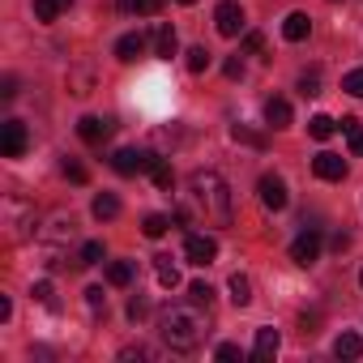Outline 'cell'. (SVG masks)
<instances>
[{
    "mask_svg": "<svg viewBox=\"0 0 363 363\" xmlns=\"http://www.w3.org/2000/svg\"><path fill=\"white\" fill-rule=\"evenodd\" d=\"M231 189L218 171H193L189 175V206L179 210L175 218L189 223V218H201L206 227H231Z\"/></svg>",
    "mask_w": 363,
    "mask_h": 363,
    "instance_id": "6da1fadb",
    "label": "cell"
},
{
    "mask_svg": "<svg viewBox=\"0 0 363 363\" xmlns=\"http://www.w3.org/2000/svg\"><path fill=\"white\" fill-rule=\"evenodd\" d=\"M158 333L171 350H197L210 333V312H201V303H171L158 320Z\"/></svg>",
    "mask_w": 363,
    "mask_h": 363,
    "instance_id": "7a4b0ae2",
    "label": "cell"
},
{
    "mask_svg": "<svg viewBox=\"0 0 363 363\" xmlns=\"http://www.w3.org/2000/svg\"><path fill=\"white\" fill-rule=\"evenodd\" d=\"M162 158L154 154V150H116L111 154V167H116V175H141V171H154Z\"/></svg>",
    "mask_w": 363,
    "mask_h": 363,
    "instance_id": "3957f363",
    "label": "cell"
},
{
    "mask_svg": "<svg viewBox=\"0 0 363 363\" xmlns=\"http://www.w3.org/2000/svg\"><path fill=\"white\" fill-rule=\"evenodd\" d=\"M26 124L22 120H5V124H0V154H5V158H22L26 154Z\"/></svg>",
    "mask_w": 363,
    "mask_h": 363,
    "instance_id": "277c9868",
    "label": "cell"
},
{
    "mask_svg": "<svg viewBox=\"0 0 363 363\" xmlns=\"http://www.w3.org/2000/svg\"><path fill=\"white\" fill-rule=\"evenodd\" d=\"M111 128H116V120H111V116H82V120H77V137H82L86 145L107 141V137H111Z\"/></svg>",
    "mask_w": 363,
    "mask_h": 363,
    "instance_id": "5b68a950",
    "label": "cell"
},
{
    "mask_svg": "<svg viewBox=\"0 0 363 363\" xmlns=\"http://www.w3.org/2000/svg\"><path fill=\"white\" fill-rule=\"evenodd\" d=\"M184 257L193 261V265H214V257H218V240L214 235H189L184 240Z\"/></svg>",
    "mask_w": 363,
    "mask_h": 363,
    "instance_id": "8992f818",
    "label": "cell"
},
{
    "mask_svg": "<svg viewBox=\"0 0 363 363\" xmlns=\"http://www.w3.org/2000/svg\"><path fill=\"white\" fill-rule=\"evenodd\" d=\"M214 26H218V35L235 39V35L244 30V9L235 5V0H223V5L214 9Z\"/></svg>",
    "mask_w": 363,
    "mask_h": 363,
    "instance_id": "52a82bcc",
    "label": "cell"
},
{
    "mask_svg": "<svg viewBox=\"0 0 363 363\" xmlns=\"http://www.w3.org/2000/svg\"><path fill=\"white\" fill-rule=\"evenodd\" d=\"M320 257V231H303L295 244H291V261L295 265H312Z\"/></svg>",
    "mask_w": 363,
    "mask_h": 363,
    "instance_id": "ba28073f",
    "label": "cell"
},
{
    "mask_svg": "<svg viewBox=\"0 0 363 363\" xmlns=\"http://www.w3.org/2000/svg\"><path fill=\"white\" fill-rule=\"evenodd\" d=\"M261 206L265 210H286V184H282V179L278 175H261Z\"/></svg>",
    "mask_w": 363,
    "mask_h": 363,
    "instance_id": "9c48e42d",
    "label": "cell"
},
{
    "mask_svg": "<svg viewBox=\"0 0 363 363\" xmlns=\"http://www.w3.org/2000/svg\"><path fill=\"white\" fill-rule=\"evenodd\" d=\"M312 171L320 175V179H346V158H337V154H316L312 158Z\"/></svg>",
    "mask_w": 363,
    "mask_h": 363,
    "instance_id": "30bf717a",
    "label": "cell"
},
{
    "mask_svg": "<svg viewBox=\"0 0 363 363\" xmlns=\"http://www.w3.org/2000/svg\"><path fill=\"white\" fill-rule=\"evenodd\" d=\"M278 346H282V333H278V329H257V346H252V359H257V363H269V359L278 354Z\"/></svg>",
    "mask_w": 363,
    "mask_h": 363,
    "instance_id": "8fae6325",
    "label": "cell"
},
{
    "mask_svg": "<svg viewBox=\"0 0 363 363\" xmlns=\"http://www.w3.org/2000/svg\"><path fill=\"white\" fill-rule=\"evenodd\" d=\"M308 30H312V18H308V13H291V18L282 22V39H291V43H303Z\"/></svg>",
    "mask_w": 363,
    "mask_h": 363,
    "instance_id": "7c38bea8",
    "label": "cell"
},
{
    "mask_svg": "<svg viewBox=\"0 0 363 363\" xmlns=\"http://www.w3.org/2000/svg\"><path fill=\"white\" fill-rule=\"evenodd\" d=\"M141 52H145V35H141V30H133V35H124V39L116 43V60H124V65L137 60Z\"/></svg>",
    "mask_w": 363,
    "mask_h": 363,
    "instance_id": "4fadbf2b",
    "label": "cell"
},
{
    "mask_svg": "<svg viewBox=\"0 0 363 363\" xmlns=\"http://www.w3.org/2000/svg\"><path fill=\"white\" fill-rule=\"evenodd\" d=\"M265 124L269 128H291V103L286 99H269L265 103Z\"/></svg>",
    "mask_w": 363,
    "mask_h": 363,
    "instance_id": "5bb4252c",
    "label": "cell"
},
{
    "mask_svg": "<svg viewBox=\"0 0 363 363\" xmlns=\"http://www.w3.org/2000/svg\"><path fill=\"white\" fill-rule=\"evenodd\" d=\"M175 48H179L175 30H171V26H158V35H154V56H158V60H171Z\"/></svg>",
    "mask_w": 363,
    "mask_h": 363,
    "instance_id": "9a60e30c",
    "label": "cell"
},
{
    "mask_svg": "<svg viewBox=\"0 0 363 363\" xmlns=\"http://www.w3.org/2000/svg\"><path fill=\"white\" fill-rule=\"evenodd\" d=\"M333 354H337V359H359V354H363V337H359V333H337Z\"/></svg>",
    "mask_w": 363,
    "mask_h": 363,
    "instance_id": "2e32d148",
    "label": "cell"
},
{
    "mask_svg": "<svg viewBox=\"0 0 363 363\" xmlns=\"http://www.w3.org/2000/svg\"><path fill=\"white\" fill-rule=\"evenodd\" d=\"M231 303L235 308H248L252 303V282L244 274H231Z\"/></svg>",
    "mask_w": 363,
    "mask_h": 363,
    "instance_id": "e0dca14e",
    "label": "cell"
},
{
    "mask_svg": "<svg viewBox=\"0 0 363 363\" xmlns=\"http://www.w3.org/2000/svg\"><path fill=\"white\" fill-rule=\"evenodd\" d=\"M342 133H346V141H350V150L363 158V120H354V116H342Z\"/></svg>",
    "mask_w": 363,
    "mask_h": 363,
    "instance_id": "ac0fdd59",
    "label": "cell"
},
{
    "mask_svg": "<svg viewBox=\"0 0 363 363\" xmlns=\"http://www.w3.org/2000/svg\"><path fill=\"white\" fill-rule=\"evenodd\" d=\"M65 9H69V0H35V18L39 22H56Z\"/></svg>",
    "mask_w": 363,
    "mask_h": 363,
    "instance_id": "d6986e66",
    "label": "cell"
},
{
    "mask_svg": "<svg viewBox=\"0 0 363 363\" xmlns=\"http://www.w3.org/2000/svg\"><path fill=\"white\" fill-rule=\"evenodd\" d=\"M154 274H158V282L171 291V286H179V269L171 265V257H154Z\"/></svg>",
    "mask_w": 363,
    "mask_h": 363,
    "instance_id": "ffe728a7",
    "label": "cell"
},
{
    "mask_svg": "<svg viewBox=\"0 0 363 363\" xmlns=\"http://www.w3.org/2000/svg\"><path fill=\"white\" fill-rule=\"evenodd\" d=\"M124 13H137V18H154L162 9V0H120Z\"/></svg>",
    "mask_w": 363,
    "mask_h": 363,
    "instance_id": "44dd1931",
    "label": "cell"
},
{
    "mask_svg": "<svg viewBox=\"0 0 363 363\" xmlns=\"http://www.w3.org/2000/svg\"><path fill=\"white\" fill-rule=\"evenodd\" d=\"M308 133H312L316 141H329V137L337 133V120H329V116H312V120H308Z\"/></svg>",
    "mask_w": 363,
    "mask_h": 363,
    "instance_id": "7402d4cb",
    "label": "cell"
},
{
    "mask_svg": "<svg viewBox=\"0 0 363 363\" xmlns=\"http://www.w3.org/2000/svg\"><path fill=\"white\" fill-rule=\"evenodd\" d=\"M107 282L111 286H128L133 282V261H111L107 265Z\"/></svg>",
    "mask_w": 363,
    "mask_h": 363,
    "instance_id": "603a6c76",
    "label": "cell"
},
{
    "mask_svg": "<svg viewBox=\"0 0 363 363\" xmlns=\"http://www.w3.org/2000/svg\"><path fill=\"white\" fill-rule=\"evenodd\" d=\"M90 210H94V218H116V214H120V201H116L111 193H99Z\"/></svg>",
    "mask_w": 363,
    "mask_h": 363,
    "instance_id": "cb8c5ba5",
    "label": "cell"
},
{
    "mask_svg": "<svg viewBox=\"0 0 363 363\" xmlns=\"http://www.w3.org/2000/svg\"><path fill=\"white\" fill-rule=\"evenodd\" d=\"M167 227H171V218H167V214H145V223H141V231H145L150 240H162V235H167Z\"/></svg>",
    "mask_w": 363,
    "mask_h": 363,
    "instance_id": "d4e9b609",
    "label": "cell"
},
{
    "mask_svg": "<svg viewBox=\"0 0 363 363\" xmlns=\"http://www.w3.org/2000/svg\"><path fill=\"white\" fill-rule=\"evenodd\" d=\"M184 65H189V73H206L210 69V52L206 48H189V60Z\"/></svg>",
    "mask_w": 363,
    "mask_h": 363,
    "instance_id": "484cf974",
    "label": "cell"
},
{
    "mask_svg": "<svg viewBox=\"0 0 363 363\" xmlns=\"http://www.w3.org/2000/svg\"><path fill=\"white\" fill-rule=\"evenodd\" d=\"M99 261H103V244H99V240L82 244V252H77V265H99Z\"/></svg>",
    "mask_w": 363,
    "mask_h": 363,
    "instance_id": "4316f807",
    "label": "cell"
},
{
    "mask_svg": "<svg viewBox=\"0 0 363 363\" xmlns=\"http://www.w3.org/2000/svg\"><path fill=\"white\" fill-rule=\"evenodd\" d=\"M342 90L354 94V99H363V69H350V73L342 77Z\"/></svg>",
    "mask_w": 363,
    "mask_h": 363,
    "instance_id": "83f0119b",
    "label": "cell"
},
{
    "mask_svg": "<svg viewBox=\"0 0 363 363\" xmlns=\"http://www.w3.org/2000/svg\"><path fill=\"white\" fill-rule=\"evenodd\" d=\"M231 137H235V141H248V145H257V150L265 145V137H261V133H252V128H244V124H235V128H231Z\"/></svg>",
    "mask_w": 363,
    "mask_h": 363,
    "instance_id": "f1b7e54d",
    "label": "cell"
},
{
    "mask_svg": "<svg viewBox=\"0 0 363 363\" xmlns=\"http://www.w3.org/2000/svg\"><path fill=\"white\" fill-rule=\"evenodd\" d=\"M189 295H193L201 308H210V299H214V286H210V282H193V286H189Z\"/></svg>",
    "mask_w": 363,
    "mask_h": 363,
    "instance_id": "f546056e",
    "label": "cell"
},
{
    "mask_svg": "<svg viewBox=\"0 0 363 363\" xmlns=\"http://www.w3.org/2000/svg\"><path fill=\"white\" fill-rule=\"evenodd\" d=\"M154 184H158V189H171V184H175V171H171L167 162H158V167H154Z\"/></svg>",
    "mask_w": 363,
    "mask_h": 363,
    "instance_id": "4dcf8cb0",
    "label": "cell"
},
{
    "mask_svg": "<svg viewBox=\"0 0 363 363\" xmlns=\"http://www.w3.org/2000/svg\"><path fill=\"white\" fill-rule=\"evenodd\" d=\"M65 175L73 179V184H86V167H82L77 158H65Z\"/></svg>",
    "mask_w": 363,
    "mask_h": 363,
    "instance_id": "1f68e13d",
    "label": "cell"
},
{
    "mask_svg": "<svg viewBox=\"0 0 363 363\" xmlns=\"http://www.w3.org/2000/svg\"><path fill=\"white\" fill-rule=\"evenodd\" d=\"M86 303H90V312H103V308H107V295H103V286H90V291H86Z\"/></svg>",
    "mask_w": 363,
    "mask_h": 363,
    "instance_id": "d6a6232c",
    "label": "cell"
},
{
    "mask_svg": "<svg viewBox=\"0 0 363 363\" xmlns=\"http://www.w3.org/2000/svg\"><path fill=\"white\" fill-rule=\"evenodd\" d=\"M218 359H223V363H235V359H244V350H240L235 342H223V346H218Z\"/></svg>",
    "mask_w": 363,
    "mask_h": 363,
    "instance_id": "836d02e7",
    "label": "cell"
},
{
    "mask_svg": "<svg viewBox=\"0 0 363 363\" xmlns=\"http://www.w3.org/2000/svg\"><path fill=\"white\" fill-rule=\"evenodd\" d=\"M35 299L52 308V303H56V299H52V282H35Z\"/></svg>",
    "mask_w": 363,
    "mask_h": 363,
    "instance_id": "e575fe53",
    "label": "cell"
},
{
    "mask_svg": "<svg viewBox=\"0 0 363 363\" xmlns=\"http://www.w3.org/2000/svg\"><path fill=\"white\" fill-rule=\"evenodd\" d=\"M299 90H303V94H320V90H316V73H303V77H299Z\"/></svg>",
    "mask_w": 363,
    "mask_h": 363,
    "instance_id": "d590c367",
    "label": "cell"
},
{
    "mask_svg": "<svg viewBox=\"0 0 363 363\" xmlns=\"http://www.w3.org/2000/svg\"><path fill=\"white\" fill-rule=\"evenodd\" d=\"M128 316H133V320H141V316H145V299H137V295H133V299H128Z\"/></svg>",
    "mask_w": 363,
    "mask_h": 363,
    "instance_id": "8d00e7d4",
    "label": "cell"
},
{
    "mask_svg": "<svg viewBox=\"0 0 363 363\" xmlns=\"http://www.w3.org/2000/svg\"><path fill=\"white\" fill-rule=\"evenodd\" d=\"M120 359H150V350L145 346H128V350H120Z\"/></svg>",
    "mask_w": 363,
    "mask_h": 363,
    "instance_id": "74e56055",
    "label": "cell"
},
{
    "mask_svg": "<svg viewBox=\"0 0 363 363\" xmlns=\"http://www.w3.org/2000/svg\"><path fill=\"white\" fill-rule=\"evenodd\" d=\"M18 94V77H5V86H0V99H13Z\"/></svg>",
    "mask_w": 363,
    "mask_h": 363,
    "instance_id": "f35d334b",
    "label": "cell"
},
{
    "mask_svg": "<svg viewBox=\"0 0 363 363\" xmlns=\"http://www.w3.org/2000/svg\"><path fill=\"white\" fill-rule=\"evenodd\" d=\"M13 316V303H9V295H0V320H9Z\"/></svg>",
    "mask_w": 363,
    "mask_h": 363,
    "instance_id": "ab89813d",
    "label": "cell"
},
{
    "mask_svg": "<svg viewBox=\"0 0 363 363\" xmlns=\"http://www.w3.org/2000/svg\"><path fill=\"white\" fill-rule=\"evenodd\" d=\"M227 77H244V60H227Z\"/></svg>",
    "mask_w": 363,
    "mask_h": 363,
    "instance_id": "60d3db41",
    "label": "cell"
},
{
    "mask_svg": "<svg viewBox=\"0 0 363 363\" xmlns=\"http://www.w3.org/2000/svg\"><path fill=\"white\" fill-rule=\"evenodd\" d=\"M179 5H197V0H179Z\"/></svg>",
    "mask_w": 363,
    "mask_h": 363,
    "instance_id": "b9f144b4",
    "label": "cell"
},
{
    "mask_svg": "<svg viewBox=\"0 0 363 363\" xmlns=\"http://www.w3.org/2000/svg\"><path fill=\"white\" fill-rule=\"evenodd\" d=\"M359 286H363V269H359Z\"/></svg>",
    "mask_w": 363,
    "mask_h": 363,
    "instance_id": "7bdbcfd3",
    "label": "cell"
},
{
    "mask_svg": "<svg viewBox=\"0 0 363 363\" xmlns=\"http://www.w3.org/2000/svg\"><path fill=\"white\" fill-rule=\"evenodd\" d=\"M329 5H337V0H329Z\"/></svg>",
    "mask_w": 363,
    "mask_h": 363,
    "instance_id": "ee69618b",
    "label": "cell"
}]
</instances>
